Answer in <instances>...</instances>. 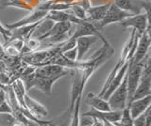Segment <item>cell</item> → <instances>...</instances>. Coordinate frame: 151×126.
<instances>
[{
  "mask_svg": "<svg viewBox=\"0 0 151 126\" xmlns=\"http://www.w3.org/2000/svg\"><path fill=\"white\" fill-rule=\"evenodd\" d=\"M0 114H8L12 117V108L7 99L0 105Z\"/></svg>",
  "mask_w": 151,
  "mask_h": 126,
  "instance_id": "cell-22",
  "label": "cell"
},
{
  "mask_svg": "<svg viewBox=\"0 0 151 126\" xmlns=\"http://www.w3.org/2000/svg\"><path fill=\"white\" fill-rule=\"evenodd\" d=\"M116 126H133V119L131 118L129 107H126L122 110V114L119 120L114 122Z\"/></svg>",
  "mask_w": 151,
  "mask_h": 126,
  "instance_id": "cell-19",
  "label": "cell"
},
{
  "mask_svg": "<svg viewBox=\"0 0 151 126\" xmlns=\"http://www.w3.org/2000/svg\"><path fill=\"white\" fill-rule=\"evenodd\" d=\"M130 15H133V14H131V13L127 12L126 11L121 10L120 8H118L116 5H114V4L111 2L105 16L103 17V19L100 22L94 24V26H96L97 29H101L102 27H105L109 25L119 23L122 20H124L125 18L129 17Z\"/></svg>",
  "mask_w": 151,
  "mask_h": 126,
  "instance_id": "cell-6",
  "label": "cell"
},
{
  "mask_svg": "<svg viewBox=\"0 0 151 126\" xmlns=\"http://www.w3.org/2000/svg\"><path fill=\"white\" fill-rule=\"evenodd\" d=\"M25 126H41V125H39L38 123L34 122V121H32V120H29Z\"/></svg>",
  "mask_w": 151,
  "mask_h": 126,
  "instance_id": "cell-27",
  "label": "cell"
},
{
  "mask_svg": "<svg viewBox=\"0 0 151 126\" xmlns=\"http://www.w3.org/2000/svg\"><path fill=\"white\" fill-rule=\"evenodd\" d=\"M122 114V110H110V111H99L92 108L91 110L82 113L83 116H90L92 118H96L101 120H107L110 122H117Z\"/></svg>",
  "mask_w": 151,
  "mask_h": 126,
  "instance_id": "cell-11",
  "label": "cell"
},
{
  "mask_svg": "<svg viewBox=\"0 0 151 126\" xmlns=\"http://www.w3.org/2000/svg\"><path fill=\"white\" fill-rule=\"evenodd\" d=\"M71 28H72V24L70 22H55L51 29L46 34L40 37L37 40L42 41L48 38H53V37H58L64 34H70Z\"/></svg>",
  "mask_w": 151,
  "mask_h": 126,
  "instance_id": "cell-13",
  "label": "cell"
},
{
  "mask_svg": "<svg viewBox=\"0 0 151 126\" xmlns=\"http://www.w3.org/2000/svg\"><path fill=\"white\" fill-rule=\"evenodd\" d=\"M0 34H2L3 36H4V38L6 39V41H7V39H9V38H11L12 37V32H11V30H9L8 28H6L1 23H0Z\"/></svg>",
  "mask_w": 151,
  "mask_h": 126,
  "instance_id": "cell-24",
  "label": "cell"
},
{
  "mask_svg": "<svg viewBox=\"0 0 151 126\" xmlns=\"http://www.w3.org/2000/svg\"><path fill=\"white\" fill-rule=\"evenodd\" d=\"M101 41L96 36H83L77 39V50H78V61H81L87 51L91 46L97 41Z\"/></svg>",
  "mask_w": 151,
  "mask_h": 126,
  "instance_id": "cell-12",
  "label": "cell"
},
{
  "mask_svg": "<svg viewBox=\"0 0 151 126\" xmlns=\"http://www.w3.org/2000/svg\"><path fill=\"white\" fill-rule=\"evenodd\" d=\"M150 14L142 12L139 14H133L125 18L124 20L118 23L122 27H132L139 35H142L150 26Z\"/></svg>",
  "mask_w": 151,
  "mask_h": 126,
  "instance_id": "cell-3",
  "label": "cell"
},
{
  "mask_svg": "<svg viewBox=\"0 0 151 126\" xmlns=\"http://www.w3.org/2000/svg\"><path fill=\"white\" fill-rule=\"evenodd\" d=\"M13 1H14V0H0V6H1V7L9 6Z\"/></svg>",
  "mask_w": 151,
  "mask_h": 126,
  "instance_id": "cell-25",
  "label": "cell"
},
{
  "mask_svg": "<svg viewBox=\"0 0 151 126\" xmlns=\"http://www.w3.org/2000/svg\"><path fill=\"white\" fill-rule=\"evenodd\" d=\"M63 56L67 58L70 61H78V50H77V47H74L70 50H67L65 51V52L61 53Z\"/></svg>",
  "mask_w": 151,
  "mask_h": 126,
  "instance_id": "cell-21",
  "label": "cell"
},
{
  "mask_svg": "<svg viewBox=\"0 0 151 126\" xmlns=\"http://www.w3.org/2000/svg\"><path fill=\"white\" fill-rule=\"evenodd\" d=\"M87 104L92 106V108L99 111H110L111 106L107 100H104L102 97L94 94L93 92H89L87 95Z\"/></svg>",
  "mask_w": 151,
  "mask_h": 126,
  "instance_id": "cell-15",
  "label": "cell"
},
{
  "mask_svg": "<svg viewBox=\"0 0 151 126\" xmlns=\"http://www.w3.org/2000/svg\"><path fill=\"white\" fill-rule=\"evenodd\" d=\"M42 126H46V125H42Z\"/></svg>",
  "mask_w": 151,
  "mask_h": 126,
  "instance_id": "cell-28",
  "label": "cell"
},
{
  "mask_svg": "<svg viewBox=\"0 0 151 126\" xmlns=\"http://www.w3.org/2000/svg\"><path fill=\"white\" fill-rule=\"evenodd\" d=\"M47 13H48V11L46 10H44V9L38 7L36 10H34L30 13V14H28L26 17L22 18V19H20L19 21L11 23V24H7L6 28H8L9 30H12V29L18 28V27L23 26L35 24V23L40 22L41 20L45 19L47 15Z\"/></svg>",
  "mask_w": 151,
  "mask_h": 126,
  "instance_id": "cell-8",
  "label": "cell"
},
{
  "mask_svg": "<svg viewBox=\"0 0 151 126\" xmlns=\"http://www.w3.org/2000/svg\"><path fill=\"white\" fill-rule=\"evenodd\" d=\"M112 3L131 14H139L142 12L150 14V0H113Z\"/></svg>",
  "mask_w": 151,
  "mask_h": 126,
  "instance_id": "cell-4",
  "label": "cell"
},
{
  "mask_svg": "<svg viewBox=\"0 0 151 126\" xmlns=\"http://www.w3.org/2000/svg\"><path fill=\"white\" fill-rule=\"evenodd\" d=\"M5 100H6V92H5L4 88H0V105Z\"/></svg>",
  "mask_w": 151,
  "mask_h": 126,
  "instance_id": "cell-26",
  "label": "cell"
},
{
  "mask_svg": "<svg viewBox=\"0 0 151 126\" xmlns=\"http://www.w3.org/2000/svg\"><path fill=\"white\" fill-rule=\"evenodd\" d=\"M70 74L72 76V86H71L70 106L67 110L72 115L75 103L78 97L82 96V92L85 88V86H86V83L83 81V73H82V70L80 68H73L71 70Z\"/></svg>",
  "mask_w": 151,
  "mask_h": 126,
  "instance_id": "cell-2",
  "label": "cell"
},
{
  "mask_svg": "<svg viewBox=\"0 0 151 126\" xmlns=\"http://www.w3.org/2000/svg\"><path fill=\"white\" fill-rule=\"evenodd\" d=\"M54 24H55V22L53 20H51V19H49V18L45 17V19H42L40 22V24L35 27V29L33 30L30 38L39 39L40 37L46 34L47 32L51 29V27L53 26Z\"/></svg>",
  "mask_w": 151,
  "mask_h": 126,
  "instance_id": "cell-17",
  "label": "cell"
},
{
  "mask_svg": "<svg viewBox=\"0 0 151 126\" xmlns=\"http://www.w3.org/2000/svg\"><path fill=\"white\" fill-rule=\"evenodd\" d=\"M93 122V118H92V117L80 115L78 126H92Z\"/></svg>",
  "mask_w": 151,
  "mask_h": 126,
  "instance_id": "cell-23",
  "label": "cell"
},
{
  "mask_svg": "<svg viewBox=\"0 0 151 126\" xmlns=\"http://www.w3.org/2000/svg\"><path fill=\"white\" fill-rule=\"evenodd\" d=\"M142 71H143V62L132 63L129 61V67L127 71V106L130 104L133 99L134 92L138 86Z\"/></svg>",
  "mask_w": 151,
  "mask_h": 126,
  "instance_id": "cell-1",
  "label": "cell"
},
{
  "mask_svg": "<svg viewBox=\"0 0 151 126\" xmlns=\"http://www.w3.org/2000/svg\"><path fill=\"white\" fill-rule=\"evenodd\" d=\"M12 90L14 92V95H15L18 104L20 105V106L23 107V108L27 109L25 105V100H24L25 95L27 94V90L21 79L20 78L16 79V80L12 84Z\"/></svg>",
  "mask_w": 151,
  "mask_h": 126,
  "instance_id": "cell-16",
  "label": "cell"
},
{
  "mask_svg": "<svg viewBox=\"0 0 151 126\" xmlns=\"http://www.w3.org/2000/svg\"><path fill=\"white\" fill-rule=\"evenodd\" d=\"M151 125V108L148 107L145 113L133 119V126H150Z\"/></svg>",
  "mask_w": 151,
  "mask_h": 126,
  "instance_id": "cell-18",
  "label": "cell"
},
{
  "mask_svg": "<svg viewBox=\"0 0 151 126\" xmlns=\"http://www.w3.org/2000/svg\"><path fill=\"white\" fill-rule=\"evenodd\" d=\"M25 105L26 108L30 112V113L36 117L37 119H42V118H45V117L48 116V110H47L46 107L41 104L40 102H38L37 100L33 99L32 97L28 96L27 94L25 95Z\"/></svg>",
  "mask_w": 151,
  "mask_h": 126,
  "instance_id": "cell-9",
  "label": "cell"
},
{
  "mask_svg": "<svg viewBox=\"0 0 151 126\" xmlns=\"http://www.w3.org/2000/svg\"><path fill=\"white\" fill-rule=\"evenodd\" d=\"M111 110H123L127 107V73L123 78L121 84L111 93L108 99Z\"/></svg>",
  "mask_w": 151,
  "mask_h": 126,
  "instance_id": "cell-5",
  "label": "cell"
},
{
  "mask_svg": "<svg viewBox=\"0 0 151 126\" xmlns=\"http://www.w3.org/2000/svg\"><path fill=\"white\" fill-rule=\"evenodd\" d=\"M111 3V2H108L106 4H102V5L93 6V7L90 6L86 10L87 21L92 22L93 24H96V23L100 22L103 19V17L105 16Z\"/></svg>",
  "mask_w": 151,
  "mask_h": 126,
  "instance_id": "cell-14",
  "label": "cell"
},
{
  "mask_svg": "<svg viewBox=\"0 0 151 126\" xmlns=\"http://www.w3.org/2000/svg\"><path fill=\"white\" fill-rule=\"evenodd\" d=\"M71 14H73L75 16H77L78 18L81 20H85L87 21V16H86V10H85L84 8L80 7L79 5H77V4H73L72 6L70 7L69 10L65 11Z\"/></svg>",
  "mask_w": 151,
  "mask_h": 126,
  "instance_id": "cell-20",
  "label": "cell"
},
{
  "mask_svg": "<svg viewBox=\"0 0 151 126\" xmlns=\"http://www.w3.org/2000/svg\"><path fill=\"white\" fill-rule=\"evenodd\" d=\"M151 105V95L145 96L139 99L132 100L130 104L127 105L130 112V116L132 119L137 118L141 114L145 113V111Z\"/></svg>",
  "mask_w": 151,
  "mask_h": 126,
  "instance_id": "cell-10",
  "label": "cell"
},
{
  "mask_svg": "<svg viewBox=\"0 0 151 126\" xmlns=\"http://www.w3.org/2000/svg\"><path fill=\"white\" fill-rule=\"evenodd\" d=\"M150 26L147 27L143 34L140 36L138 44L135 50V53L132 58L129 60L132 63H140L145 59L146 55L149 53L150 43H151V38H150Z\"/></svg>",
  "mask_w": 151,
  "mask_h": 126,
  "instance_id": "cell-7",
  "label": "cell"
}]
</instances>
